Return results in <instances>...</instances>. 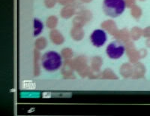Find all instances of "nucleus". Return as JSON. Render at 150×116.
I'll return each mask as SVG.
<instances>
[{"label":"nucleus","instance_id":"1","mask_svg":"<svg viewBox=\"0 0 150 116\" xmlns=\"http://www.w3.org/2000/svg\"><path fill=\"white\" fill-rule=\"evenodd\" d=\"M41 67L49 72H56L62 66L63 60L61 54L55 51H48L41 57Z\"/></svg>","mask_w":150,"mask_h":116},{"label":"nucleus","instance_id":"5","mask_svg":"<svg viewBox=\"0 0 150 116\" xmlns=\"http://www.w3.org/2000/svg\"><path fill=\"white\" fill-rule=\"evenodd\" d=\"M44 29V24L40 19L35 17L34 18V36H40L42 33Z\"/></svg>","mask_w":150,"mask_h":116},{"label":"nucleus","instance_id":"3","mask_svg":"<svg viewBox=\"0 0 150 116\" xmlns=\"http://www.w3.org/2000/svg\"><path fill=\"white\" fill-rule=\"evenodd\" d=\"M125 51L126 48L124 43L119 40H115L108 44L105 52L110 59L118 60L123 57L125 54Z\"/></svg>","mask_w":150,"mask_h":116},{"label":"nucleus","instance_id":"2","mask_svg":"<svg viewBox=\"0 0 150 116\" xmlns=\"http://www.w3.org/2000/svg\"><path fill=\"white\" fill-rule=\"evenodd\" d=\"M102 9L108 17L116 18L125 12L126 2L125 0H103Z\"/></svg>","mask_w":150,"mask_h":116},{"label":"nucleus","instance_id":"4","mask_svg":"<svg viewBox=\"0 0 150 116\" xmlns=\"http://www.w3.org/2000/svg\"><path fill=\"white\" fill-rule=\"evenodd\" d=\"M108 33L103 29H96L91 33L90 42L96 48H101L108 42Z\"/></svg>","mask_w":150,"mask_h":116}]
</instances>
